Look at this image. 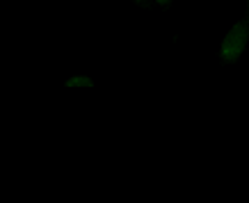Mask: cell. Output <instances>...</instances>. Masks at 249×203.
<instances>
[{
    "label": "cell",
    "mask_w": 249,
    "mask_h": 203,
    "mask_svg": "<svg viewBox=\"0 0 249 203\" xmlns=\"http://www.w3.org/2000/svg\"><path fill=\"white\" fill-rule=\"evenodd\" d=\"M91 80L89 78H85V75H78V78H71V80H67V87H91Z\"/></svg>",
    "instance_id": "obj_2"
},
{
    "label": "cell",
    "mask_w": 249,
    "mask_h": 203,
    "mask_svg": "<svg viewBox=\"0 0 249 203\" xmlns=\"http://www.w3.org/2000/svg\"><path fill=\"white\" fill-rule=\"evenodd\" d=\"M137 2H140V5H144V0H137Z\"/></svg>",
    "instance_id": "obj_4"
},
{
    "label": "cell",
    "mask_w": 249,
    "mask_h": 203,
    "mask_svg": "<svg viewBox=\"0 0 249 203\" xmlns=\"http://www.w3.org/2000/svg\"><path fill=\"white\" fill-rule=\"evenodd\" d=\"M156 2H160V5H169L172 0H156Z\"/></svg>",
    "instance_id": "obj_3"
},
{
    "label": "cell",
    "mask_w": 249,
    "mask_h": 203,
    "mask_svg": "<svg viewBox=\"0 0 249 203\" xmlns=\"http://www.w3.org/2000/svg\"><path fill=\"white\" fill-rule=\"evenodd\" d=\"M249 39V23L240 21L235 23L233 28L229 30V34L224 37V44H222V60L224 62H235L245 51V44Z\"/></svg>",
    "instance_id": "obj_1"
}]
</instances>
